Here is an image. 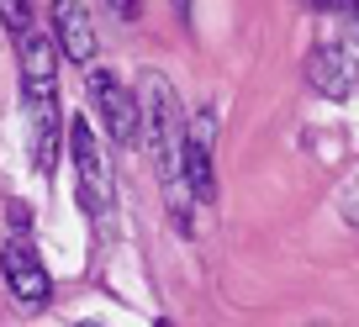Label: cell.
Wrapping results in <instances>:
<instances>
[{
    "label": "cell",
    "instance_id": "8fae6325",
    "mask_svg": "<svg viewBox=\"0 0 359 327\" xmlns=\"http://www.w3.org/2000/svg\"><path fill=\"white\" fill-rule=\"evenodd\" d=\"M111 11L122 16V22H137V16H143V0H111Z\"/></svg>",
    "mask_w": 359,
    "mask_h": 327
},
{
    "label": "cell",
    "instance_id": "9c48e42d",
    "mask_svg": "<svg viewBox=\"0 0 359 327\" xmlns=\"http://www.w3.org/2000/svg\"><path fill=\"white\" fill-rule=\"evenodd\" d=\"M64 127H69V116L58 111V101L27 106V148H32V169H37V174H53V169H58Z\"/></svg>",
    "mask_w": 359,
    "mask_h": 327
},
{
    "label": "cell",
    "instance_id": "6da1fadb",
    "mask_svg": "<svg viewBox=\"0 0 359 327\" xmlns=\"http://www.w3.org/2000/svg\"><path fill=\"white\" fill-rule=\"evenodd\" d=\"M137 122H143V143H148V153H154V164H158V185H164V201H169V216H175V227L185 237L196 232V222H191V206H196V195H191V185H185V111H180V95H175V85H169L164 74H143V85H137Z\"/></svg>",
    "mask_w": 359,
    "mask_h": 327
},
{
    "label": "cell",
    "instance_id": "277c9868",
    "mask_svg": "<svg viewBox=\"0 0 359 327\" xmlns=\"http://www.w3.org/2000/svg\"><path fill=\"white\" fill-rule=\"evenodd\" d=\"M16 58H22V106H48L58 101V48L53 37L32 32L16 37Z\"/></svg>",
    "mask_w": 359,
    "mask_h": 327
},
{
    "label": "cell",
    "instance_id": "7a4b0ae2",
    "mask_svg": "<svg viewBox=\"0 0 359 327\" xmlns=\"http://www.w3.org/2000/svg\"><path fill=\"white\" fill-rule=\"evenodd\" d=\"M64 148H69V158H74L79 206H85V216L101 222V216L111 211V201H116V180H111V164H106V153H101V143H95V132H90L85 116H74V122L64 127Z\"/></svg>",
    "mask_w": 359,
    "mask_h": 327
},
{
    "label": "cell",
    "instance_id": "5bb4252c",
    "mask_svg": "<svg viewBox=\"0 0 359 327\" xmlns=\"http://www.w3.org/2000/svg\"><path fill=\"white\" fill-rule=\"evenodd\" d=\"M169 6H175V11L185 16V22H191V0H169Z\"/></svg>",
    "mask_w": 359,
    "mask_h": 327
},
{
    "label": "cell",
    "instance_id": "ba28073f",
    "mask_svg": "<svg viewBox=\"0 0 359 327\" xmlns=\"http://www.w3.org/2000/svg\"><path fill=\"white\" fill-rule=\"evenodd\" d=\"M53 48L69 64H90L95 58V22L79 0H53Z\"/></svg>",
    "mask_w": 359,
    "mask_h": 327
},
{
    "label": "cell",
    "instance_id": "9a60e30c",
    "mask_svg": "<svg viewBox=\"0 0 359 327\" xmlns=\"http://www.w3.org/2000/svg\"><path fill=\"white\" fill-rule=\"evenodd\" d=\"M312 6H317V11H327V6H344V0H312Z\"/></svg>",
    "mask_w": 359,
    "mask_h": 327
},
{
    "label": "cell",
    "instance_id": "3957f363",
    "mask_svg": "<svg viewBox=\"0 0 359 327\" xmlns=\"http://www.w3.org/2000/svg\"><path fill=\"white\" fill-rule=\"evenodd\" d=\"M0 270H6V285H11V295L22 306H32V312H43V306H48L53 280H48V270H43V259H37V249H32V237H27V232L6 237V249H0Z\"/></svg>",
    "mask_w": 359,
    "mask_h": 327
},
{
    "label": "cell",
    "instance_id": "5b68a950",
    "mask_svg": "<svg viewBox=\"0 0 359 327\" xmlns=\"http://www.w3.org/2000/svg\"><path fill=\"white\" fill-rule=\"evenodd\" d=\"M90 101L101 111L111 143H137V132H143V122H137V95L127 90L111 69H90Z\"/></svg>",
    "mask_w": 359,
    "mask_h": 327
},
{
    "label": "cell",
    "instance_id": "52a82bcc",
    "mask_svg": "<svg viewBox=\"0 0 359 327\" xmlns=\"http://www.w3.org/2000/svg\"><path fill=\"white\" fill-rule=\"evenodd\" d=\"M306 79H312V90L327 95V101H348L359 69H354V58H348L338 43H317L312 53H306Z\"/></svg>",
    "mask_w": 359,
    "mask_h": 327
},
{
    "label": "cell",
    "instance_id": "30bf717a",
    "mask_svg": "<svg viewBox=\"0 0 359 327\" xmlns=\"http://www.w3.org/2000/svg\"><path fill=\"white\" fill-rule=\"evenodd\" d=\"M0 27L11 37H22V32H32V0H0Z\"/></svg>",
    "mask_w": 359,
    "mask_h": 327
},
{
    "label": "cell",
    "instance_id": "4fadbf2b",
    "mask_svg": "<svg viewBox=\"0 0 359 327\" xmlns=\"http://www.w3.org/2000/svg\"><path fill=\"white\" fill-rule=\"evenodd\" d=\"M344 11H348V22H354V32H359V0H344Z\"/></svg>",
    "mask_w": 359,
    "mask_h": 327
},
{
    "label": "cell",
    "instance_id": "8992f818",
    "mask_svg": "<svg viewBox=\"0 0 359 327\" xmlns=\"http://www.w3.org/2000/svg\"><path fill=\"white\" fill-rule=\"evenodd\" d=\"M212 143H217V116L201 111L185 127V185H191L196 201H212L217 180H212Z\"/></svg>",
    "mask_w": 359,
    "mask_h": 327
},
{
    "label": "cell",
    "instance_id": "e0dca14e",
    "mask_svg": "<svg viewBox=\"0 0 359 327\" xmlns=\"http://www.w3.org/2000/svg\"><path fill=\"white\" fill-rule=\"evenodd\" d=\"M154 327H169V322H154Z\"/></svg>",
    "mask_w": 359,
    "mask_h": 327
},
{
    "label": "cell",
    "instance_id": "7c38bea8",
    "mask_svg": "<svg viewBox=\"0 0 359 327\" xmlns=\"http://www.w3.org/2000/svg\"><path fill=\"white\" fill-rule=\"evenodd\" d=\"M11 222H16V232H27V222H32V216H27V206H22V201H11Z\"/></svg>",
    "mask_w": 359,
    "mask_h": 327
},
{
    "label": "cell",
    "instance_id": "2e32d148",
    "mask_svg": "<svg viewBox=\"0 0 359 327\" xmlns=\"http://www.w3.org/2000/svg\"><path fill=\"white\" fill-rule=\"evenodd\" d=\"M85 327H101V322H85Z\"/></svg>",
    "mask_w": 359,
    "mask_h": 327
}]
</instances>
